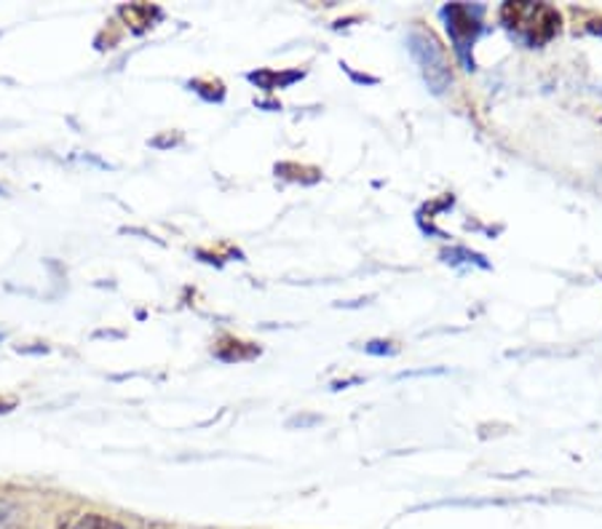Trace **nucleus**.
Returning <instances> with one entry per match:
<instances>
[{"label": "nucleus", "instance_id": "f257e3e1", "mask_svg": "<svg viewBox=\"0 0 602 529\" xmlns=\"http://www.w3.org/2000/svg\"><path fill=\"white\" fill-rule=\"evenodd\" d=\"M560 11L549 3H530V0H512L501 6V24L514 41L536 48L549 43L560 33Z\"/></svg>", "mask_w": 602, "mask_h": 529}, {"label": "nucleus", "instance_id": "f03ea898", "mask_svg": "<svg viewBox=\"0 0 602 529\" xmlns=\"http://www.w3.org/2000/svg\"><path fill=\"white\" fill-rule=\"evenodd\" d=\"M410 52L416 56L420 65V73H423L426 84L431 86V91L442 94L444 88L453 84V75H450L448 60H444L442 48L437 46V41L426 33H412L410 35Z\"/></svg>", "mask_w": 602, "mask_h": 529}, {"label": "nucleus", "instance_id": "7ed1b4c3", "mask_svg": "<svg viewBox=\"0 0 602 529\" xmlns=\"http://www.w3.org/2000/svg\"><path fill=\"white\" fill-rule=\"evenodd\" d=\"M442 19L444 24H448L450 37H453L455 52L466 60V52L474 46L476 35L482 33V9H476V6L453 3L444 6Z\"/></svg>", "mask_w": 602, "mask_h": 529}, {"label": "nucleus", "instance_id": "20e7f679", "mask_svg": "<svg viewBox=\"0 0 602 529\" xmlns=\"http://www.w3.org/2000/svg\"><path fill=\"white\" fill-rule=\"evenodd\" d=\"M56 529H127V527L105 514H73V516H65Z\"/></svg>", "mask_w": 602, "mask_h": 529}, {"label": "nucleus", "instance_id": "39448f33", "mask_svg": "<svg viewBox=\"0 0 602 529\" xmlns=\"http://www.w3.org/2000/svg\"><path fill=\"white\" fill-rule=\"evenodd\" d=\"M303 78V73H273V71H260V73H249V80L257 84L260 88H281V86H290L294 80Z\"/></svg>", "mask_w": 602, "mask_h": 529}, {"label": "nucleus", "instance_id": "423d86ee", "mask_svg": "<svg viewBox=\"0 0 602 529\" xmlns=\"http://www.w3.org/2000/svg\"><path fill=\"white\" fill-rule=\"evenodd\" d=\"M589 30H592L594 35H602V22H589Z\"/></svg>", "mask_w": 602, "mask_h": 529}, {"label": "nucleus", "instance_id": "0eeeda50", "mask_svg": "<svg viewBox=\"0 0 602 529\" xmlns=\"http://www.w3.org/2000/svg\"><path fill=\"white\" fill-rule=\"evenodd\" d=\"M6 521V514H3V508H0V525H3Z\"/></svg>", "mask_w": 602, "mask_h": 529}, {"label": "nucleus", "instance_id": "6e6552de", "mask_svg": "<svg viewBox=\"0 0 602 529\" xmlns=\"http://www.w3.org/2000/svg\"><path fill=\"white\" fill-rule=\"evenodd\" d=\"M0 343H3V335H0Z\"/></svg>", "mask_w": 602, "mask_h": 529}, {"label": "nucleus", "instance_id": "1a4fd4ad", "mask_svg": "<svg viewBox=\"0 0 602 529\" xmlns=\"http://www.w3.org/2000/svg\"><path fill=\"white\" fill-rule=\"evenodd\" d=\"M0 193H3V191H0Z\"/></svg>", "mask_w": 602, "mask_h": 529}]
</instances>
